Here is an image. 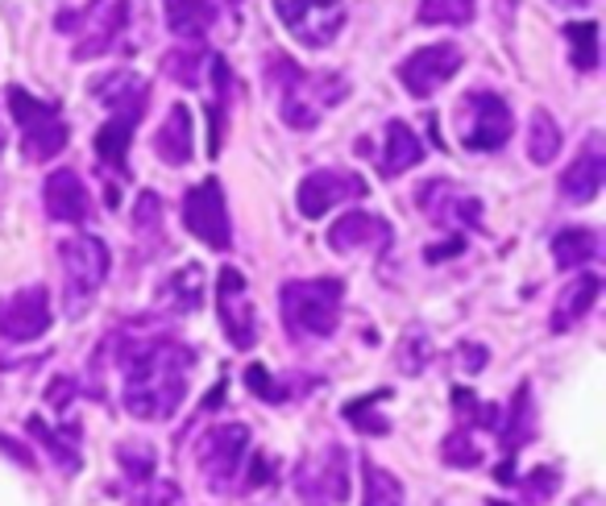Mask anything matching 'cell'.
<instances>
[{
  "label": "cell",
  "mask_w": 606,
  "mask_h": 506,
  "mask_svg": "<svg viewBox=\"0 0 606 506\" xmlns=\"http://www.w3.org/2000/svg\"><path fill=\"white\" fill-rule=\"evenodd\" d=\"M191 349L179 341H141L129 353H121V369H125V412L134 419H150L163 423L184 407L187 378H191Z\"/></svg>",
  "instance_id": "cell-1"
},
{
  "label": "cell",
  "mask_w": 606,
  "mask_h": 506,
  "mask_svg": "<svg viewBox=\"0 0 606 506\" xmlns=\"http://www.w3.org/2000/svg\"><path fill=\"white\" fill-rule=\"evenodd\" d=\"M275 71L282 75L275 84L279 88V113L291 129H316L320 116L350 96V79L337 75V71H300L282 54H275V63H270V75Z\"/></svg>",
  "instance_id": "cell-2"
},
{
  "label": "cell",
  "mask_w": 606,
  "mask_h": 506,
  "mask_svg": "<svg viewBox=\"0 0 606 506\" xmlns=\"http://www.w3.org/2000/svg\"><path fill=\"white\" fill-rule=\"evenodd\" d=\"M282 324L295 341H320L332 337L341 324V303H345V282L341 278H295L282 287Z\"/></svg>",
  "instance_id": "cell-3"
},
{
  "label": "cell",
  "mask_w": 606,
  "mask_h": 506,
  "mask_svg": "<svg viewBox=\"0 0 606 506\" xmlns=\"http://www.w3.org/2000/svg\"><path fill=\"white\" fill-rule=\"evenodd\" d=\"M59 262H63V312L75 320L92 307L109 278V245L100 237L79 232L59 245Z\"/></svg>",
  "instance_id": "cell-4"
},
{
  "label": "cell",
  "mask_w": 606,
  "mask_h": 506,
  "mask_svg": "<svg viewBox=\"0 0 606 506\" xmlns=\"http://www.w3.org/2000/svg\"><path fill=\"white\" fill-rule=\"evenodd\" d=\"M9 113L22 129V150L29 162H47L67 150V121L54 104L29 96L25 88H9Z\"/></svg>",
  "instance_id": "cell-5"
},
{
  "label": "cell",
  "mask_w": 606,
  "mask_h": 506,
  "mask_svg": "<svg viewBox=\"0 0 606 506\" xmlns=\"http://www.w3.org/2000/svg\"><path fill=\"white\" fill-rule=\"evenodd\" d=\"M125 17H129V0H92L84 13H63L59 29H75V42H71V59L88 63V59H100L109 54L113 42L121 38L125 29Z\"/></svg>",
  "instance_id": "cell-6"
},
{
  "label": "cell",
  "mask_w": 606,
  "mask_h": 506,
  "mask_svg": "<svg viewBox=\"0 0 606 506\" xmlns=\"http://www.w3.org/2000/svg\"><path fill=\"white\" fill-rule=\"evenodd\" d=\"M250 448V428L245 423H220L200 440V473L216 494H229L245 469Z\"/></svg>",
  "instance_id": "cell-7"
},
{
  "label": "cell",
  "mask_w": 606,
  "mask_h": 506,
  "mask_svg": "<svg viewBox=\"0 0 606 506\" xmlns=\"http://www.w3.org/2000/svg\"><path fill=\"white\" fill-rule=\"evenodd\" d=\"M295 490L303 506H345L350 498V453L341 444H328L316 460H303L295 469Z\"/></svg>",
  "instance_id": "cell-8"
},
{
  "label": "cell",
  "mask_w": 606,
  "mask_h": 506,
  "mask_svg": "<svg viewBox=\"0 0 606 506\" xmlns=\"http://www.w3.org/2000/svg\"><path fill=\"white\" fill-rule=\"evenodd\" d=\"M184 225L195 241H204L209 250H229L233 245V220H229V207H225V191L216 179L187 187L184 195Z\"/></svg>",
  "instance_id": "cell-9"
},
{
  "label": "cell",
  "mask_w": 606,
  "mask_h": 506,
  "mask_svg": "<svg viewBox=\"0 0 606 506\" xmlns=\"http://www.w3.org/2000/svg\"><path fill=\"white\" fill-rule=\"evenodd\" d=\"M366 191H370V187H366V179H362V175L341 170V166H325V170H312V175H303L300 191H295V207H300L307 220H320V216H328L332 207L362 200Z\"/></svg>",
  "instance_id": "cell-10"
},
{
  "label": "cell",
  "mask_w": 606,
  "mask_h": 506,
  "mask_svg": "<svg viewBox=\"0 0 606 506\" xmlns=\"http://www.w3.org/2000/svg\"><path fill=\"white\" fill-rule=\"evenodd\" d=\"M216 320L225 328L233 349H254L257 341V312L250 303V287L237 266H225L216 275Z\"/></svg>",
  "instance_id": "cell-11"
},
{
  "label": "cell",
  "mask_w": 606,
  "mask_h": 506,
  "mask_svg": "<svg viewBox=\"0 0 606 506\" xmlns=\"http://www.w3.org/2000/svg\"><path fill=\"white\" fill-rule=\"evenodd\" d=\"M466 109H469V121H466V141L469 154H490V150H503L515 134V116H512V104L503 100V96L494 92H474L466 96Z\"/></svg>",
  "instance_id": "cell-12"
},
{
  "label": "cell",
  "mask_w": 606,
  "mask_h": 506,
  "mask_svg": "<svg viewBox=\"0 0 606 506\" xmlns=\"http://www.w3.org/2000/svg\"><path fill=\"white\" fill-rule=\"evenodd\" d=\"M462 63H466L462 47H453V42H432V47H420L416 54H407V59L399 63V84L407 88V96L428 100L441 84H449V79L462 71Z\"/></svg>",
  "instance_id": "cell-13"
},
{
  "label": "cell",
  "mask_w": 606,
  "mask_h": 506,
  "mask_svg": "<svg viewBox=\"0 0 606 506\" xmlns=\"http://www.w3.org/2000/svg\"><path fill=\"white\" fill-rule=\"evenodd\" d=\"M50 332V295L47 287H22L0 300V337L13 345H29Z\"/></svg>",
  "instance_id": "cell-14"
},
{
  "label": "cell",
  "mask_w": 606,
  "mask_h": 506,
  "mask_svg": "<svg viewBox=\"0 0 606 506\" xmlns=\"http://www.w3.org/2000/svg\"><path fill=\"white\" fill-rule=\"evenodd\" d=\"M603 184H606V141L603 134H590L585 146L569 162V170L560 175V200L565 204H590V200H598Z\"/></svg>",
  "instance_id": "cell-15"
},
{
  "label": "cell",
  "mask_w": 606,
  "mask_h": 506,
  "mask_svg": "<svg viewBox=\"0 0 606 506\" xmlns=\"http://www.w3.org/2000/svg\"><path fill=\"white\" fill-rule=\"evenodd\" d=\"M42 204H47V216L54 225H84L92 212V195H88L75 166H59L42 184Z\"/></svg>",
  "instance_id": "cell-16"
},
{
  "label": "cell",
  "mask_w": 606,
  "mask_h": 506,
  "mask_svg": "<svg viewBox=\"0 0 606 506\" xmlns=\"http://www.w3.org/2000/svg\"><path fill=\"white\" fill-rule=\"evenodd\" d=\"M287 29H291V38L307 50L328 47V42L345 29V0H307Z\"/></svg>",
  "instance_id": "cell-17"
},
{
  "label": "cell",
  "mask_w": 606,
  "mask_h": 506,
  "mask_svg": "<svg viewBox=\"0 0 606 506\" xmlns=\"http://www.w3.org/2000/svg\"><path fill=\"white\" fill-rule=\"evenodd\" d=\"M328 245L337 253L353 250H387L391 245V225L374 212H345L332 229H328Z\"/></svg>",
  "instance_id": "cell-18"
},
{
  "label": "cell",
  "mask_w": 606,
  "mask_h": 506,
  "mask_svg": "<svg viewBox=\"0 0 606 506\" xmlns=\"http://www.w3.org/2000/svg\"><path fill=\"white\" fill-rule=\"evenodd\" d=\"M96 100H104L113 116H138L146 113V104H150V84L141 79L138 71H109V75H100L92 84Z\"/></svg>",
  "instance_id": "cell-19"
},
{
  "label": "cell",
  "mask_w": 606,
  "mask_h": 506,
  "mask_svg": "<svg viewBox=\"0 0 606 506\" xmlns=\"http://www.w3.org/2000/svg\"><path fill=\"white\" fill-rule=\"evenodd\" d=\"M154 154L166 162V166H187L191 154H195V134H191V109L187 104H171L166 121L154 134Z\"/></svg>",
  "instance_id": "cell-20"
},
{
  "label": "cell",
  "mask_w": 606,
  "mask_h": 506,
  "mask_svg": "<svg viewBox=\"0 0 606 506\" xmlns=\"http://www.w3.org/2000/svg\"><path fill=\"white\" fill-rule=\"evenodd\" d=\"M204 291H209L204 270H200L195 262H187L175 275L163 278V287H159V307L171 312V316H187V312H195V307L204 303Z\"/></svg>",
  "instance_id": "cell-21"
},
{
  "label": "cell",
  "mask_w": 606,
  "mask_h": 506,
  "mask_svg": "<svg viewBox=\"0 0 606 506\" xmlns=\"http://www.w3.org/2000/svg\"><path fill=\"white\" fill-rule=\"evenodd\" d=\"M603 295V278L598 275H578L553 303V332H569L573 324H582L590 316V307Z\"/></svg>",
  "instance_id": "cell-22"
},
{
  "label": "cell",
  "mask_w": 606,
  "mask_h": 506,
  "mask_svg": "<svg viewBox=\"0 0 606 506\" xmlns=\"http://www.w3.org/2000/svg\"><path fill=\"white\" fill-rule=\"evenodd\" d=\"M424 162V141L416 138V129L412 125H403V121H387V141H382V154H378V166H382V175H407V170H416Z\"/></svg>",
  "instance_id": "cell-23"
},
{
  "label": "cell",
  "mask_w": 606,
  "mask_h": 506,
  "mask_svg": "<svg viewBox=\"0 0 606 506\" xmlns=\"http://www.w3.org/2000/svg\"><path fill=\"white\" fill-rule=\"evenodd\" d=\"M503 437V448H507V465L498 469V478L507 482L512 478V457L528 444V440L536 437V415H532V387H519L512 399V407H507V428L498 432Z\"/></svg>",
  "instance_id": "cell-24"
},
{
  "label": "cell",
  "mask_w": 606,
  "mask_h": 506,
  "mask_svg": "<svg viewBox=\"0 0 606 506\" xmlns=\"http://www.w3.org/2000/svg\"><path fill=\"white\" fill-rule=\"evenodd\" d=\"M163 9H166L171 34L184 38V42L209 38L212 22H216V4L212 0H163Z\"/></svg>",
  "instance_id": "cell-25"
},
{
  "label": "cell",
  "mask_w": 606,
  "mask_h": 506,
  "mask_svg": "<svg viewBox=\"0 0 606 506\" xmlns=\"http://www.w3.org/2000/svg\"><path fill=\"white\" fill-rule=\"evenodd\" d=\"M134 129H138V116H113V121L96 134V154H100V162L121 170V175H125V154H129Z\"/></svg>",
  "instance_id": "cell-26"
},
{
  "label": "cell",
  "mask_w": 606,
  "mask_h": 506,
  "mask_svg": "<svg viewBox=\"0 0 606 506\" xmlns=\"http://www.w3.org/2000/svg\"><path fill=\"white\" fill-rule=\"evenodd\" d=\"M29 432L47 444L50 460H54L63 473H75V469H79V453H75L79 428H75V423H67V432H54L50 423H42V415H34V419H29Z\"/></svg>",
  "instance_id": "cell-27"
},
{
  "label": "cell",
  "mask_w": 606,
  "mask_h": 506,
  "mask_svg": "<svg viewBox=\"0 0 606 506\" xmlns=\"http://www.w3.org/2000/svg\"><path fill=\"white\" fill-rule=\"evenodd\" d=\"M590 257H598V237L590 229H560L553 237V262H557V270H578Z\"/></svg>",
  "instance_id": "cell-28"
},
{
  "label": "cell",
  "mask_w": 606,
  "mask_h": 506,
  "mask_svg": "<svg viewBox=\"0 0 606 506\" xmlns=\"http://www.w3.org/2000/svg\"><path fill=\"white\" fill-rule=\"evenodd\" d=\"M362 506H403V485L374 460H362Z\"/></svg>",
  "instance_id": "cell-29"
},
{
  "label": "cell",
  "mask_w": 606,
  "mask_h": 506,
  "mask_svg": "<svg viewBox=\"0 0 606 506\" xmlns=\"http://www.w3.org/2000/svg\"><path fill=\"white\" fill-rule=\"evenodd\" d=\"M557 154H560L557 121H553V113L536 109V113H532V125H528V159L536 162V166H548Z\"/></svg>",
  "instance_id": "cell-30"
},
{
  "label": "cell",
  "mask_w": 606,
  "mask_h": 506,
  "mask_svg": "<svg viewBox=\"0 0 606 506\" xmlns=\"http://www.w3.org/2000/svg\"><path fill=\"white\" fill-rule=\"evenodd\" d=\"M478 0H420L416 22L420 25H469Z\"/></svg>",
  "instance_id": "cell-31"
},
{
  "label": "cell",
  "mask_w": 606,
  "mask_h": 506,
  "mask_svg": "<svg viewBox=\"0 0 606 506\" xmlns=\"http://www.w3.org/2000/svg\"><path fill=\"white\" fill-rule=\"evenodd\" d=\"M565 38H569V59L578 71L598 67V22H569L565 25Z\"/></svg>",
  "instance_id": "cell-32"
},
{
  "label": "cell",
  "mask_w": 606,
  "mask_h": 506,
  "mask_svg": "<svg viewBox=\"0 0 606 506\" xmlns=\"http://www.w3.org/2000/svg\"><path fill=\"white\" fill-rule=\"evenodd\" d=\"M432 341H428V332L424 328H412V332H403V341H399V357H395V366L403 369V374H424V369L432 366Z\"/></svg>",
  "instance_id": "cell-33"
},
{
  "label": "cell",
  "mask_w": 606,
  "mask_h": 506,
  "mask_svg": "<svg viewBox=\"0 0 606 506\" xmlns=\"http://www.w3.org/2000/svg\"><path fill=\"white\" fill-rule=\"evenodd\" d=\"M117 465L125 469V478L134 485H146V482H154V465H159V457H154L150 444H121Z\"/></svg>",
  "instance_id": "cell-34"
},
{
  "label": "cell",
  "mask_w": 606,
  "mask_h": 506,
  "mask_svg": "<svg viewBox=\"0 0 606 506\" xmlns=\"http://www.w3.org/2000/svg\"><path fill=\"white\" fill-rule=\"evenodd\" d=\"M200 67H204V50L200 47H179L163 59V71L171 79H179L184 88H195V84H200Z\"/></svg>",
  "instance_id": "cell-35"
},
{
  "label": "cell",
  "mask_w": 606,
  "mask_h": 506,
  "mask_svg": "<svg viewBox=\"0 0 606 506\" xmlns=\"http://www.w3.org/2000/svg\"><path fill=\"white\" fill-rule=\"evenodd\" d=\"M378 399H391V391H378V394H366V399H357V403H350L345 407V419H350L357 432H374V437H387V419L382 415H370V407L378 403Z\"/></svg>",
  "instance_id": "cell-36"
},
{
  "label": "cell",
  "mask_w": 606,
  "mask_h": 506,
  "mask_svg": "<svg viewBox=\"0 0 606 506\" xmlns=\"http://www.w3.org/2000/svg\"><path fill=\"white\" fill-rule=\"evenodd\" d=\"M441 457H444V465H453V469H474V465H482V453H478V444H474L466 432H453V437L444 440Z\"/></svg>",
  "instance_id": "cell-37"
},
{
  "label": "cell",
  "mask_w": 606,
  "mask_h": 506,
  "mask_svg": "<svg viewBox=\"0 0 606 506\" xmlns=\"http://www.w3.org/2000/svg\"><path fill=\"white\" fill-rule=\"evenodd\" d=\"M245 382H250V391H254L262 403H282V399H287V391H279V382L270 378V369L266 366L245 369Z\"/></svg>",
  "instance_id": "cell-38"
},
{
  "label": "cell",
  "mask_w": 606,
  "mask_h": 506,
  "mask_svg": "<svg viewBox=\"0 0 606 506\" xmlns=\"http://www.w3.org/2000/svg\"><path fill=\"white\" fill-rule=\"evenodd\" d=\"M553 482H557V473H553V469H536V473H528V478H523V494H528V503H548V498H553Z\"/></svg>",
  "instance_id": "cell-39"
},
{
  "label": "cell",
  "mask_w": 606,
  "mask_h": 506,
  "mask_svg": "<svg viewBox=\"0 0 606 506\" xmlns=\"http://www.w3.org/2000/svg\"><path fill=\"white\" fill-rule=\"evenodd\" d=\"M245 460H250V473L241 478V485H245V490H257V485L270 482V473H275V460H266L262 453H250Z\"/></svg>",
  "instance_id": "cell-40"
},
{
  "label": "cell",
  "mask_w": 606,
  "mask_h": 506,
  "mask_svg": "<svg viewBox=\"0 0 606 506\" xmlns=\"http://www.w3.org/2000/svg\"><path fill=\"white\" fill-rule=\"evenodd\" d=\"M462 250H466L462 237H453V241H444V245H428V262H449V257H457Z\"/></svg>",
  "instance_id": "cell-41"
},
{
  "label": "cell",
  "mask_w": 606,
  "mask_h": 506,
  "mask_svg": "<svg viewBox=\"0 0 606 506\" xmlns=\"http://www.w3.org/2000/svg\"><path fill=\"white\" fill-rule=\"evenodd\" d=\"M462 366L469 374H478V369L487 366V345H462Z\"/></svg>",
  "instance_id": "cell-42"
},
{
  "label": "cell",
  "mask_w": 606,
  "mask_h": 506,
  "mask_svg": "<svg viewBox=\"0 0 606 506\" xmlns=\"http://www.w3.org/2000/svg\"><path fill=\"white\" fill-rule=\"evenodd\" d=\"M303 4H307V0H275V13H279V22H282V25H291V22H295V13H300Z\"/></svg>",
  "instance_id": "cell-43"
},
{
  "label": "cell",
  "mask_w": 606,
  "mask_h": 506,
  "mask_svg": "<svg viewBox=\"0 0 606 506\" xmlns=\"http://www.w3.org/2000/svg\"><path fill=\"white\" fill-rule=\"evenodd\" d=\"M565 4H573V9H585V4H590V0H565Z\"/></svg>",
  "instance_id": "cell-44"
},
{
  "label": "cell",
  "mask_w": 606,
  "mask_h": 506,
  "mask_svg": "<svg viewBox=\"0 0 606 506\" xmlns=\"http://www.w3.org/2000/svg\"><path fill=\"white\" fill-rule=\"evenodd\" d=\"M490 506H507V503H490Z\"/></svg>",
  "instance_id": "cell-45"
}]
</instances>
